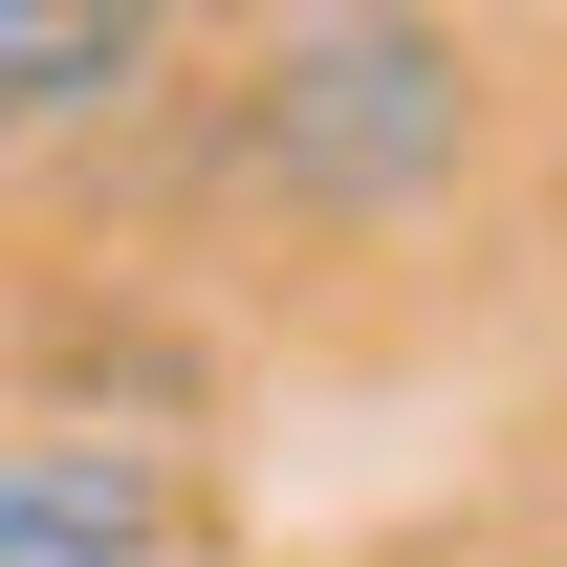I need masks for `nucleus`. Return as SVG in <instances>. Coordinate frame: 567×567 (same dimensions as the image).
I'll list each match as a JSON object with an SVG mask.
<instances>
[{
  "instance_id": "f257e3e1",
  "label": "nucleus",
  "mask_w": 567,
  "mask_h": 567,
  "mask_svg": "<svg viewBox=\"0 0 567 567\" xmlns=\"http://www.w3.org/2000/svg\"><path fill=\"white\" fill-rule=\"evenodd\" d=\"M458 153H481V44L458 22H393V0L262 22L240 87H218V175L284 197V218H415Z\"/></svg>"
},
{
  "instance_id": "f03ea898",
  "label": "nucleus",
  "mask_w": 567,
  "mask_h": 567,
  "mask_svg": "<svg viewBox=\"0 0 567 567\" xmlns=\"http://www.w3.org/2000/svg\"><path fill=\"white\" fill-rule=\"evenodd\" d=\"M0 567H197V458L132 415H0Z\"/></svg>"
},
{
  "instance_id": "7ed1b4c3",
  "label": "nucleus",
  "mask_w": 567,
  "mask_h": 567,
  "mask_svg": "<svg viewBox=\"0 0 567 567\" xmlns=\"http://www.w3.org/2000/svg\"><path fill=\"white\" fill-rule=\"evenodd\" d=\"M175 66L153 44V0H0V153L22 132H87V110H132Z\"/></svg>"
}]
</instances>
